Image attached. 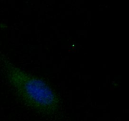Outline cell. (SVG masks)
<instances>
[{
  "label": "cell",
  "instance_id": "obj_1",
  "mask_svg": "<svg viewBox=\"0 0 129 121\" xmlns=\"http://www.w3.org/2000/svg\"><path fill=\"white\" fill-rule=\"evenodd\" d=\"M5 70L9 82L20 99L31 109L52 114L59 109L60 99L46 82L7 62Z\"/></svg>",
  "mask_w": 129,
  "mask_h": 121
}]
</instances>
